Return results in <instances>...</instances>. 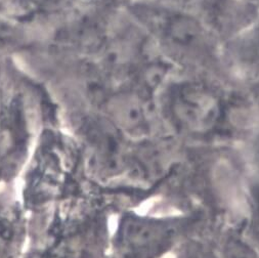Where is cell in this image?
Returning a JSON list of instances; mask_svg holds the SVG:
<instances>
[{
  "instance_id": "6da1fadb",
  "label": "cell",
  "mask_w": 259,
  "mask_h": 258,
  "mask_svg": "<svg viewBox=\"0 0 259 258\" xmlns=\"http://www.w3.org/2000/svg\"><path fill=\"white\" fill-rule=\"evenodd\" d=\"M183 223L174 218L126 213L114 236L119 258H162L179 242Z\"/></svg>"
},
{
  "instance_id": "7a4b0ae2",
  "label": "cell",
  "mask_w": 259,
  "mask_h": 258,
  "mask_svg": "<svg viewBox=\"0 0 259 258\" xmlns=\"http://www.w3.org/2000/svg\"><path fill=\"white\" fill-rule=\"evenodd\" d=\"M79 135L99 174L103 177H118L123 174L129 164V140L107 118L84 122Z\"/></svg>"
},
{
  "instance_id": "3957f363",
  "label": "cell",
  "mask_w": 259,
  "mask_h": 258,
  "mask_svg": "<svg viewBox=\"0 0 259 258\" xmlns=\"http://www.w3.org/2000/svg\"><path fill=\"white\" fill-rule=\"evenodd\" d=\"M171 112L178 126L195 136L211 133L222 117L218 98L196 86L187 88L176 96L171 104Z\"/></svg>"
},
{
  "instance_id": "277c9868",
  "label": "cell",
  "mask_w": 259,
  "mask_h": 258,
  "mask_svg": "<svg viewBox=\"0 0 259 258\" xmlns=\"http://www.w3.org/2000/svg\"><path fill=\"white\" fill-rule=\"evenodd\" d=\"M107 119L129 141H142L153 134V121L147 107L133 96L122 95L111 100Z\"/></svg>"
},
{
  "instance_id": "5b68a950",
  "label": "cell",
  "mask_w": 259,
  "mask_h": 258,
  "mask_svg": "<svg viewBox=\"0 0 259 258\" xmlns=\"http://www.w3.org/2000/svg\"><path fill=\"white\" fill-rule=\"evenodd\" d=\"M23 238L24 226L19 208L0 197V258H19Z\"/></svg>"
},
{
  "instance_id": "8992f818",
  "label": "cell",
  "mask_w": 259,
  "mask_h": 258,
  "mask_svg": "<svg viewBox=\"0 0 259 258\" xmlns=\"http://www.w3.org/2000/svg\"><path fill=\"white\" fill-rule=\"evenodd\" d=\"M221 258H259V251L240 236H231L223 244Z\"/></svg>"
},
{
  "instance_id": "52a82bcc",
  "label": "cell",
  "mask_w": 259,
  "mask_h": 258,
  "mask_svg": "<svg viewBox=\"0 0 259 258\" xmlns=\"http://www.w3.org/2000/svg\"><path fill=\"white\" fill-rule=\"evenodd\" d=\"M255 153H256V159H257V161H258V165H259V138H258V142H257V144H256Z\"/></svg>"
},
{
  "instance_id": "ba28073f",
  "label": "cell",
  "mask_w": 259,
  "mask_h": 258,
  "mask_svg": "<svg viewBox=\"0 0 259 258\" xmlns=\"http://www.w3.org/2000/svg\"><path fill=\"white\" fill-rule=\"evenodd\" d=\"M256 232H257V236H258V240H259V219H258V224H257V229H256Z\"/></svg>"
}]
</instances>
